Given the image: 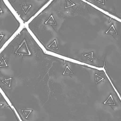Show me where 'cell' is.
I'll list each match as a JSON object with an SVG mask.
<instances>
[{
  "instance_id": "3",
  "label": "cell",
  "mask_w": 121,
  "mask_h": 121,
  "mask_svg": "<svg viewBox=\"0 0 121 121\" xmlns=\"http://www.w3.org/2000/svg\"><path fill=\"white\" fill-rule=\"evenodd\" d=\"M105 102L106 103L105 104H108L113 105L115 104L114 103L111 96H110L109 97L108 99Z\"/></svg>"
},
{
  "instance_id": "1",
  "label": "cell",
  "mask_w": 121,
  "mask_h": 121,
  "mask_svg": "<svg viewBox=\"0 0 121 121\" xmlns=\"http://www.w3.org/2000/svg\"><path fill=\"white\" fill-rule=\"evenodd\" d=\"M1 49L18 30L21 23L3 0H0Z\"/></svg>"
},
{
  "instance_id": "2",
  "label": "cell",
  "mask_w": 121,
  "mask_h": 121,
  "mask_svg": "<svg viewBox=\"0 0 121 121\" xmlns=\"http://www.w3.org/2000/svg\"><path fill=\"white\" fill-rule=\"evenodd\" d=\"M9 4L24 23L28 22L49 1L48 0H8Z\"/></svg>"
}]
</instances>
